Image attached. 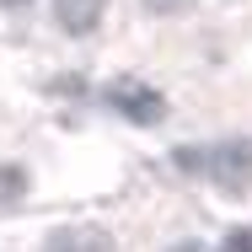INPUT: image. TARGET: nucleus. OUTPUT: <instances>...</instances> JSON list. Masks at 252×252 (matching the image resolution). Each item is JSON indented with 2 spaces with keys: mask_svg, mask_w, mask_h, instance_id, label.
<instances>
[{
  "mask_svg": "<svg viewBox=\"0 0 252 252\" xmlns=\"http://www.w3.org/2000/svg\"><path fill=\"white\" fill-rule=\"evenodd\" d=\"M43 252H113V242L92 225H70V231H54Z\"/></svg>",
  "mask_w": 252,
  "mask_h": 252,
  "instance_id": "1",
  "label": "nucleus"
},
{
  "mask_svg": "<svg viewBox=\"0 0 252 252\" xmlns=\"http://www.w3.org/2000/svg\"><path fill=\"white\" fill-rule=\"evenodd\" d=\"M113 102L134 118V124H156L161 118V97L156 92H140V86H124V92H113Z\"/></svg>",
  "mask_w": 252,
  "mask_h": 252,
  "instance_id": "2",
  "label": "nucleus"
},
{
  "mask_svg": "<svg viewBox=\"0 0 252 252\" xmlns=\"http://www.w3.org/2000/svg\"><path fill=\"white\" fill-rule=\"evenodd\" d=\"M247 172H252V156L242 151V145H220V151H215V177H220V183L236 188Z\"/></svg>",
  "mask_w": 252,
  "mask_h": 252,
  "instance_id": "3",
  "label": "nucleus"
},
{
  "mask_svg": "<svg viewBox=\"0 0 252 252\" xmlns=\"http://www.w3.org/2000/svg\"><path fill=\"white\" fill-rule=\"evenodd\" d=\"M97 16H102V0H59V22L70 32H92Z\"/></svg>",
  "mask_w": 252,
  "mask_h": 252,
  "instance_id": "4",
  "label": "nucleus"
},
{
  "mask_svg": "<svg viewBox=\"0 0 252 252\" xmlns=\"http://www.w3.org/2000/svg\"><path fill=\"white\" fill-rule=\"evenodd\" d=\"M225 252H252V231H231V242H225Z\"/></svg>",
  "mask_w": 252,
  "mask_h": 252,
  "instance_id": "5",
  "label": "nucleus"
},
{
  "mask_svg": "<svg viewBox=\"0 0 252 252\" xmlns=\"http://www.w3.org/2000/svg\"><path fill=\"white\" fill-rule=\"evenodd\" d=\"M151 5H172V0H151Z\"/></svg>",
  "mask_w": 252,
  "mask_h": 252,
  "instance_id": "6",
  "label": "nucleus"
},
{
  "mask_svg": "<svg viewBox=\"0 0 252 252\" xmlns=\"http://www.w3.org/2000/svg\"><path fill=\"white\" fill-rule=\"evenodd\" d=\"M177 252H199V247H177Z\"/></svg>",
  "mask_w": 252,
  "mask_h": 252,
  "instance_id": "7",
  "label": "nucleus"
},
{
  "mask_svg": "<svg viewBox=\"0 0 252 252\" xmlns=\"http://www.w3.org/2000/svg\"><path fill=\"white\" fill-rule=\"evenodd\" d=\"M11 5H16V0H11Z\"/></svg>",
  "mask_w": 252,
  "mask_h": 252,
  "instance_id": "8",
  "label": "nucleus"
}]
</instances>
